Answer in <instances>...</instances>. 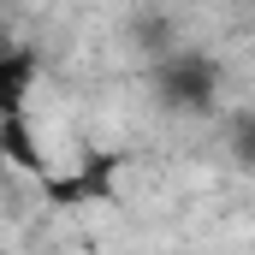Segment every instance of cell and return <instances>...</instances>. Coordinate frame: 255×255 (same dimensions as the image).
<instances>
[{
    "label": "cell",
    "mask_w": 255,
    "mask_h": 255,
    "mask_svg": "<svg viewBox=\"0 0 255 255\" xmlns=\"http://www.w3.org/2000/svg\"><path fill=\"white\" fill-rule=\"evenodd\" d=\"M142 89L172 119H208L220 113V60L208 48H178L166 60L142 65Z\"/></svg>",
    "instance_id": "1"
},
{
    "label": "cell",
    "mask_w": 255,
    "mask_h": 255,
    "mask_svg": "<svg viewBox=\"0 0 255 255\" xmlns=\"http://www.w3.org/2000/svg\"><path fill=\"white\" fill-rule=\"evenodd\" d=\"M113 172H119V154H83L77 172H48L42 196L54 208H77V202H107L113 196Z\"/></svg>",
    "instance_id": "2"
},
{
    "label": "cell",
    "mask_w": 255,
    "mask_h": 255,
    "mask_svg": "<svg viewBox=\"0 0 255 255\" xmlns=\"http://www.w3.org/2000/svg\"><path fill=\"white\" fill-rule=\"evenodd\" d=\"M0 154H6L18 172L48 178V154H42V142H36V130H30L24 113H6V119H0Z\"/></svg>",
    "instance_id": "3"
},
{
    "label": "cell",
    "mask_w": 255,
    "mask_h": 255,
    "mask_svg": "<svg viewBox=\"0 0 255 255\" xmlns=\"http://www.w3.org/2000/svg\"><path fill=\"white\" fill-rule=\"evenodd\" d=\"M30 83H36V54H30L24 42H12V48L0 54V119H6V113H24Z\"/></svg>",
    "instance_id": "4"
},
{
    "label": "cell",
    "mask_w": 255,
    "mask_h": 255,
    "mask_svg": "<svg viewBox=\"0 0 255 255\" xmlns=\"http://www.w3.org/2000/svg\"><path fill=\"white\" fill-rule=\"evenodd\" d=\"M130 42L142 48V60L154 65V60H166V54H178L184 42H178V24L166 18V12H154V6H142V12H130Z\"/></svg>",
    "instance_id": "5"
},
{
    "label": "cell",
    "mask_w": 255,
    "mask_h": 255,
    "mask_svg": "<svg viewBox=\"0 0 255 255\" xmlns=\"http://www.w3.org/2000/svg\"><path fill=\"white\" fill-rule=\"evenodd\" d=\"M226 160L244 166V172H255V107H238L226 119Z\"/></svg>",
    "instance_id": "6"
}]
</instances>
